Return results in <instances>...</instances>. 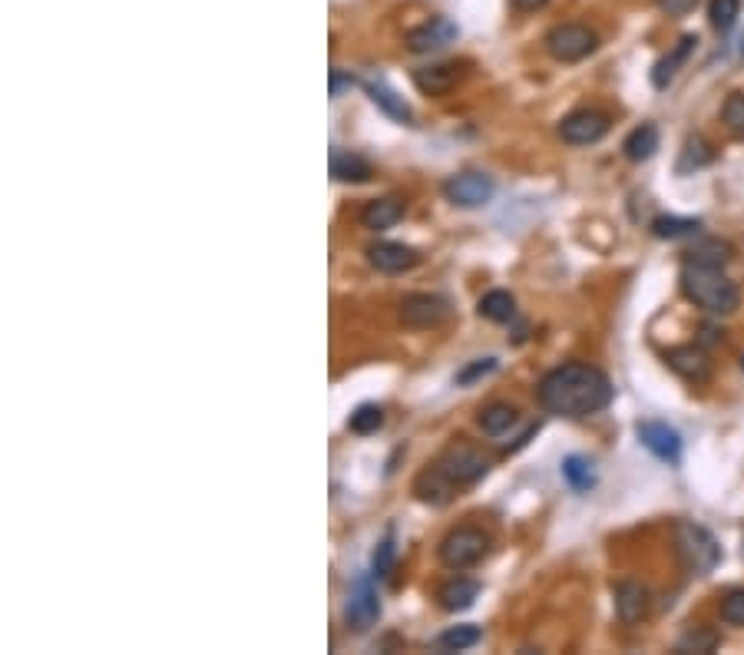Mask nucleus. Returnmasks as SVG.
Masks as SVG:
<instances>
[{"mask_svg": "<svg viewBox=\"0 0 744 655\" xmlns=\"http://www.w3.org/2000/svg\"><path fill=\"white\" fill-rule=\"evenodd\" d=\"M741 17V0H711L708 4V20L718 34H728Z\"/></svg>", "mask_w": 744, "mask_h": 655, "instance_id": "obj_30", "label": "nucleus"}, {"mask_svg": "<svg viewBox=\"0 0 744 655\" xmlns=\"http://www.w3.org/2000/svg\"><path fill=\"white\" fill-rule=\"evenodd\" d=\"M659 4V10H665L668 17H685L688 10H695L698 0H655Z\"/></svg>", "mask_w": 744, "mask_h": 655, "instance_id": "obj_38", "label": "nucleus"}, {"mask_svg": "<svg viewBox=\"0 0 744 655\" xmlns=\"http://www.w3.org/2000/svg\"><path fill=\"white\" fill-rule=\"evenodd\" d=\"M381 424H384V411L377 404H361L358 411L348 417V431L351 434H374Z\"/></svg>", "mask_w": 744, "mask_h": 655, "instance_id": "obj_33", "label": "nucleus"}, {"mask_svg": "<svg viewBox=\"0 0 744 655\" xmlns=\"http://www.w3.org/2000/svg\"><path fill=\"white\" fill-rule=\"evenodd\" d=\"M559 474H563V480L573 487L576 493H589L592 487H596V467H592V460H586V457H579V454H573V457H566L563 460V467H559Z\"/></svg>", "mask_w": 744, "mask_h": 655, "instance_id": "obj_24", "label": "nucleus"}, {"mask_svg": "<svg viewBox=\"0 0 744 655\" xmlns=\"http://www.w3.org/2000/svg\"><path fill=\"white\" fill-rule=\"evenodd\" d=\"M444 196L460 209H483L493 199V179L487 173H457L444 182Z\"/></svg>", "mask_w": 744, "mask_h": 655, "instance_id": "obj_8", "label": "nucleus"}, {"mask_svg": "<svg viewBox=\"0 0 744 655\" xmlns=\"http://www.w3.org/2000/svg\"><path fill=\"white\" fill-rule=\"evenodd\" d=\"M612 394H616V388H612L606 374L582 361L553 368L536 388L543 411L556 417H569V421L606 411L612 404Z\"/></svg>", "mask_w": 744, "mask_h": 655, "instance_id": "obj_1", "label": "nucleus"}, {"mask_svg": "<svg viewBox=\"0 0 744 655\" xmlns=\"http://www.w3.org/2000/svg\"><path fill=\"white\" fill-rule=\"evenodd\" d=\"M487 546H490V536L483 530H477V526H460V530L444 536V543H440V560L450 569H467L487 553Z\"/></svg>", "mask_w": 744, "mask_h": 655, "instance_id": "obj_6", "label": "nucleus"}, {"mask_svg": "<svg viewBox=\"0 0 744 655\" xmlns=\"http://www.w3.org/2000/svg\"><path fill=\"white\" fill-rule=\"evenodd\" d=\"M675 546H678V556H682L685 569H692L695 576H708L711 569L721 563L718 540L705 530V526H698L692 520L675 523Z\"/></svg>", "mask_w": 744, "mask_h": 655, "instance_id": "obj_3", "label": "nucleus"}, {"mask_svg": "<svg viewBox=\"0 0 744 655\" xmlns=\"http://www.w3.org/2000/svg\"><path fill=\"white\" fill-rule=\"evenodd\" d=\"M635 434H639V444L645 450H652L662 464L678 467V460H682V437H678L675 427H668L662 421H639L635 424Z\"/></svg>", "mask_w": 744, "mask_h": 655, "instance_id": "obj_9", "label": "nucleus"}, {"mask_svg": "<svg viewBox=\"0 0 744 655\" xmlns=\"http://www.w3.org/2000/svg\"><path fill=\"white\" fill-rule=\"evenodd\" d=\"M599 47V37L592 34L589 27L582 24H559L546 34V50L549 57L559 60V63H579L586 60L589 53H596Z\"/></svg>", "mask_w": 744, "mask_h": 655, "instance_id": "obj_4", "label": "nucleus"}, {"mask_svg": "<svg viewBox=\"0 0 744 655\" xmlns=\"http://www.w3.org/2000/svg\"><path fill=\"white\" fill-rule=\"evenodd\" d=\"M649 609H652V596L642 583L625 579V583L616 586V616H619L622 626H635V622H642L645 616H649Z\"/></svg>", "mask_w": 744, "mask_h": 655, "instance_id": "obj_15", "label": "nucleus"}, {"mask_svg": "<svg viewBox=\"0 0 744 655\" xmlns=\"http://www.w3.org/2000/svg\"><path fill=\"white\" fill-rule=\"evenodd\" d=\"M655 149H659V130H655L652 123L635 126V130L625 136V143H622V153H625L629 163H645V159L655 156Z\"/></svg>", "mask_w": 744, "mask_h": 655, "instance_id": "obj_22", "label": "nucleus"}, {"mask_svg": "<svg viewBox=\"0 0 744 655\" xmlns=\"http://www.w3.org/2000/svg\"><path fill=\"white\" fill-rule=\"evenodd\" d=\"M460 80V67L457 63H434V67H420L414 70V87L427 96H444L457 87Z\"/></svg>", "mask_w": 744, "mask_h": 655, "instance_id": "obj_18", "label": "nucleus"}, {"mask_svg": "<svg viewBox=\"0 0 744 655\" xmlns=\"http://www.w3.org/2000/svg\"><path fill=\"white\" fill-rule=\"evenodd\" d=\"M721 338H725V331H718V328H702V338H698V345H702V348H711V345H718Z\"/></svg>", "mask_w": 744, "mask_h": 655, "instance_id": "obj_40", "label": "nucleus"}, {"mask_svg": "<svg viewBox=\"0 0 744 655\" xmlns=\"http://www.w3.org/2000/svg\"><path fill=\"white\" fill-rule=\"evenodd\" d=\"M457 483L450 480L444 470H440L437 464L420 470L417 480H414V493L420 503H430V507H444V503H450V497H454Z\"/></svg>", "mask_w": 744, "mask_h": 655, "instance_id": "obj_16", "label": "nucleus"}, {"mask_svg": "<svg viewBox=\"0 0 744 655\" xmlns=\"http://www.w3.org/2000/svg\"><path fill=\"white\" fill-rule=\"evenodd\" d=\"M546 0H513V7L516 10H536V7H543Z\"/></svg>", "mask_w": 744, "mask_h": 655, "instance_id": "obj_41", "label": "nucleus"}, {"mask_svg": "<svg viewBox=\"0 0 744 655\" xmlns=\"http://www.w3.org/2000/svg\"><path fill=\"white\" fill-rule=\"evenodd\" d=\"M695 44H698V37H695V34H685V37L672 47V53H665V57H662L659 63H655V70H652V87H655V90H668V87H672V80L678 77V70L685 67L688 57H692Z\"/></svg>", "mask_w": 744, "mask_h": 655, "instance_id": "obj_17", "label": "nucleus"}, {"mask_svg": "<svg viewBox=\"0 0 744 655\" xmlns=\"http://www.w3.org/2000/svg\"><path fill=\"white\" fill-rule=\"evenodd\" d=\"M434 464L444 470V474L457 483V487H467V483H477L480 477H487L490 470V460L480 454L477 447L463 444V440H457V444H450L444 454H440Z\"/></svg>", "mask_w": 744, "mask_h": 655, "instance_id": "obj_5", "label": "nucleus"}, {"mask_svg": "<svg viewBox=\"0 0 744 655\" xmlns=\"http://www.w3.org/2000/svg\"><path fill=\"white\" fill-rule=\"evenodd\" d=\"M364 90H368V96L374 100L377 110H384L391 120H397V123H411L414 120V113H411V106L404 103V96H397L391 87H384L381 80H364Z\"/></svg>", "mask_w": 744, "mask_h": 655, "instance_id": "obj_19", "label": "nucleus"}, {"mask_svg": "<svg viewBox=\"0 0 744 655\" xmlns=\"http://www.w3.org/2000/svg\"><path fill=\"white\" fill-rule=\"evenodd\" d=\"M698 229H702V222L685 216H659L652 222L655 239H685V235H695Z\"/></svg>", "mask_w": 744, "mask_h": 655, "instance_id": "obj_28", "label": "nucleus"}, {"mask_svg": "<svg viewBox=\"0 0 744 655\" xmlns=\"http://www.w3.org/2000/svg\"><path fill=\"white\" fill-rule=\"evenodd\" d=\"M477 311L487 321H500L503 325V321H513V315H516V298L510 292H503V288H493V292L480 298Z\"/></svg>", "mask_w": 744, "mask_h": 655, "instance_id": "obj_25", "label": "nucleus"}, {"mask_svg": "<svg viewBox=\"0 0 744 655\" xmlns=\"http://www.w3.org/2000/svg\"><path fill=\"white\" fill-rule=\"evenodd\" d=\"M711 159H715V153H711V146L705 143V139H688L678 169H682V173H688V169H702V166L711 163Z\"/></svg>", "mask_w": 744, "mask_h": 655, "instance_id": "obj_35", "label": "nucleus"}, {"mask_svg": "<svg viewBox=\"0 0 744 655\" xmlns=\"http://www.w3.org/2000/svg\"><path fill=\"white\" fill-rule=\"evenodd\" d=\"M609 116L599 110H576L569 113L563 123H559V136L566 139L569 146H592L599 143L602 136L609 133Z\"/></svg>", "mask_w": 744, "mask_h": 655, "instance_id": "obj_10", "label": "nucleus"}, {"mask_svg": "<svg viewBox=\"0 0 744 655\" xmlns=\"http://www.w3.org/2000/svg\"><path fill=\"white\" fill-rule=\"evenodd\" d=\"M331 176L338 182H368L374 176L371 163L358 153H344V149H331Z\"/></svg>", "mask_w": 744, "mask_h": 655, "instance_id": "obj_20", "label": "nucleus"}, {"mask_svg": "<svg viewBox=\"0 0 744 655\" xmlns=\"http://www.w3.org/2000/svg\"><path fill=\"white\" fill-rule=\"evenodd\" d=\"M741 371H744V354H741Z\"/></svg>", "mask_w": 744, "mask_h": 655, "instance_id": "obj_42", "label": "nucleus"}, {"mask_svg": "<svg viewBox=\"0 0 744 655\" xmlns=\"http://www.w3.org/2000/svg\"><path fill=\"white\" fill-rule=\"evenodd\" d=\"M721 619L728 626H744V589H731V593L721 599Z\"/></svg>", "mask_w": 744, "mask_h": 655, "instance_id": "obj_36", "label": "nucleus"}, {"mask_svg": "<svg viewBox=\"0 0 744 655\" xmlns=\"http://www.w3.org/2000/svg\"><path fill=\"white\" fill-rule=\"evenodd\" d=\"M480 639H483L480 626H450L447 632H440V636H437V649H444V652H463V649L477 646Z\"/></svg>", "mask_w": 744, "mask_h": 655, "instance_id": "obj_29", "label": "nucleus"}, {"mask_svg": "<svg viewBox=\"0 0 744 655\" xmlns=\"http://www.w3.org/2000/svg\"><path fill=\"white\" fill-rule=\"evenodd\" d=\"M348 87H354V77H351V73L331 70V96H341Z\"/></svg>", "mask_w": 744, "mask_h": 655, "instance_id": "obj_39", "label": "nucleus"}, {"mask_svg": "<svg viewBox=\"0 0 744 655\" xmlns=\"http://www.w3.org/2000/svg\"><path fill=\"white\" fill-rule=\"evenodd\" d=\"M401 219H404V206L397 199H374L361 212V222L368 225V229H374V232L391 229V225H397Z\"/></svg>", "mask_w": 744, "mask_h": 655, "instance_id": "obj_23", "label": "nucleus"}, {"mask_svg": "<svg viewBox=\"0 0 744 655\" xmlns=\"http://www.w3.org/2000/svg\"><path fill=\"white\" fill-rule=\"evenodd\" d=\"M513 424H516V411L510 404H490L480 411V427H483V434H490V437L506 434Z\"/></svg>", "mask_w": 744, "mask_h": 655, "instance_id": "obj_27", "label": "nucleus"}, {"mask_svg": "<svg viewBox=\"0 0 744 655\" xmlns=\"http://www.w3.org/2000/svg\"><path fill=\"white\" fill-rule=\"evenodd\" d=\"M368 262L384 275H401V272H411L420 262V252L401 242H374L368 249Z\"/></svg>", "mask_w": 744, "mask_h": 655, "instance_id": "obj_13", "label": "nucleus"}, {"mask_svg": "<svg viewBox=\"0 0 744 655\" xmlns=\"http://www.w3.org/2000/svg\"><path fill=\"white\" fill-rule=\"evenodd\" d=\"M718 642H721V636L715 629H708V626H695V629H688L682 639H678V646H675V652L678 655H685V652H695V655H711L718 649Z\"/></svg>", "mask_w": 744, "mask_h": 655, "instance_id": "obj_26", "label": "nucleus"}, {"mask_svg": "<svg viewBox=\"0 0 744 655\" xmlns=\"http://www.w3.org/2000/svg\"><path fill=\"white\" fill-rule=\"evenodd\" d=\"M741 57H744V40H741Z\"/></svg>", "mask_w": 744, "mask_h": 655, "instance_id": "obj_43", "label": "nucleus"}, {"mask_svg": "<svg viewBox=\"0 0 744 655\" xmlns=\"http://www.w3.org/2000/svg\"><path fill=\"white\" fill-rule=\"evenodd\" d=\"M678 282H682V295L688 298V302L705 308L708 315H735V311L741 308L738 285L731 282L721 268L685 262Z\"/></svg>", "mask_w": 744, "mask_h": 655, "instance_id": "obj_2", "label": "nucleus"}, {"mask_svg": "<svg viewBox=\"0 0 744 655\" xmlns=\"http://www.w3.org/2000/svg\"><path fill=\"white\" fill-rule=\"evenodd\" d=\"M344 619L354 632H368L381 619V599L371 583V576H358L348 589V606H344Z\"/></svg>", "mask_w": 744, "mask_h": 655, "instance_id": "obj_7", "label": "nucleus"}, {"mask_svg": "<svg viewBox=\"0 0 744 655\" xmlns=\"http://www.w3.org/2000/svg\"><path fill=\"white\" fill-rule=\"evenodd\" d=\"M721 120H725L728 133L744 139V93H731L725 106H721Z\"/></svg>", "mask_w": 744, "mask_h": 655, "instance_id": "obj_34", "label": "nucleus"}, {"mask_svg": "<svg viewBox=\"0 0 744 655\" xmlns=\"http://www.w3.org/2000/svg\"><path fill=\"white\" fill-rule=\"evenodd\" d=\"M394 560H397V546H394V533H387L381 543H377V550L371 556V576L374 579H387L394 573Z\"/></svg>", "mask_w": 744, "mask_h": 655, "instance_id": "obj_32", "label": "nucleus"}, {"mask_svg": "<svg viewBox=\"0 0 744 655\" xmlns=\"http://www.w3.org/2000/svg\"><path fill=\"white\" fill-rule=\"evenodd\" d=\"M457 37H460V27L454 24V20L434 17V20H427L424 27H417L407 34V47H411L414 53H434V50L450 47Z\"/></svg>", "mask_w": 744, "mask_h": 655, "instance_id": "obj_12", "label": "nucleus"}, {"mask_svg": "<svg viewBox=\"0 0 744 655\" xmlns=\"http://www.w3.org/2000/svg\"><path fill=\"white\" fill-rule=\"evenodd\" d=\"M477 596H480V583H473V579H463V576L450 579V583L440 586V593H437L440 606H444L447 612L470 609L473 603H477Z\"/></svg>", "mask_w": 744, "mask_h": 655, "instance_id": "obj_21", "label": "nucleus"}, {"mask_svg": "<svg viewBox=\"0 0 744 655\" xmlns=\"http://www.w3.org/2000/svg\"><path fill=\"white\" fill-rule=\"evenodd\" d=\"M493 371H496V358H477L473 364H467V368H460L454 381L460 384V388H467V384L487 378V374H493Z\"/></svg>", "mask_w": 744, "mask_h": 655, "instance_id": "obj_37", "label": "nucleus"}, {"mask_svg": "<svg viewBox=\"0 0 744 655\" xmlns=\"http://www.w3.org/2000/svg\"><path fill=\"white\" fill-rule=\"evenodd\" d=\"M731 259V249L725 242H718V239H708V242H698L692 252H688V262H695V265H711V268H721Z\"/></svg>", "mask_w": 744, "mask_h": 655, "instance_id": "obj_31", "label": "nucleus"}, {"mask_svg": "<svg viewBox=\"0 0 744 655\" xmlns=\"http://www.w3.org/2000/svg\"><path fill=\"white\" fill-rule=\"evenodd\" d=\"M668 368H672L678 378H685L688 384H705L711 378V361L702 345H685V348H672L665 354Z\"/></svg>", "mask_w": 744, "mask_h": 655, "instance_id": "obj_14", "label": "nucleus"}, {"mask_svg": "<svg viewBox=\"0 0 744 655\" xmlns=\"http://www.w3.org/2000/svg\"><path fill=\"white\" fill-rule=\"evenodd\" d=\"M447 302L440 295H424V292H417V295H407L404 302H401V321L404 325H411V328H434V325H440V321L447 318Z\"/></svg>", "mask_w": 744, "mask_h": 655, "instance_id": "obj_11", "label": "nucleus"}]
</instances>
